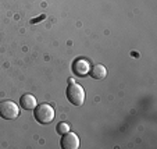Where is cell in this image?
I'll list each match as a JSON object with an SVG mask.
<instances>
[{"mask_svg": "<svg viewBox=\"0 0 157 149\" xmlns=\"http://www.w3.org/2000/svg\"><path fill=\"white\" fill-rule=\"evenodd\" d=\"M33 110H35L33 112V116H35L36 121H38L39 124H50L54 120V116H56L54 109L48 103L38 104Z\"/></svg>", "mask_w": 157, "mask_h": 149, "instance_id": "1", "label": "cell"}, {"mask_svg": "<svg viewBox=\"0 0 157 149\" xmlns=\"http://www.w3.org/2000/svg\"><path fill=\"white\" fill-rule=\"evenodd\" d=\"M67 98L74 106H82L85 102V91L79 84L70 82L68 88H67Z\"/></svg>", "mask_w": 157, "mask_h": 149, "instance_id": "2", "label": "cell"}, {"mask_svg": "<svg viewBox=\"0 0 157 149\" xmlns=\"http://www.w3.org/2000/svg\"><path fill=\"white\" fill-rule=\"evenodd\" d=\"M20 114V109L13 100L0 102V117L4 120H14Z\"/></svg>", "mask_w": 157, "mask_h": 149, "instance_id": "3", "label": "cell"}, {"mask_svg": "<svg viewBox=\"0 0 157 149\" xmlns=\"http://www.w3.org/2000/svg\"><path fill=\"white\" fill-rule=\"evenodd\" d=\"M60 145H61L63 149H78L79 148V138H78L77 134L68 131L63 134Z\"/></svg>", "mask_w": 157, "mask_h": 149, "instance_id": "4", "label": "cell"}, {"mask_svg": "<svg viewBox=\"0 0 157 149\" xmlns=\"http://www.w3.org/2000/svg\"><path fill=\"white\" fill-rule=\"evenodd\" d=\"M89 69H90V67H89V63L83 59H77L74 61V64H72V71L77 75H79V77H83V75L88 74Z\"/></svg>", "mask_w": 157, "mask_h": 149, "instance_id": "5", "label": "cell"}, {"mask_svg": "<svg viewBox=\"0 0 157 149\" xmlns=\"http://www.w3.org/2000/svg\"><path fill=\"white\" fill-rule=\"evenodd\" d=\"M20 104L24 110H33L36 108V98L31 93H24L20 99Z\"/></svg>", "mask_w": 157, "mask_h": 149, "instance_id": "6", "label": "cell"}, {"mask_svg": "<svg viewBox=\"0 0 157 149\" xmlns=\"http://www.w3.org/2000/svg\"><path fill=\"white\" fill-rule=\"evenodd\" d=\"M89 74L95 80H104L107 77V70L103 64H95L92 69H89Z\"/></svg>", "mask_w": 157, "mask_h": 149, "instance_id": "7", "label": "cell"}, {"mask_svg": "<svg viewBox=\"0 0 157 149\" xmlns=\"http://www.w3.org/2000/svg\"><path fill=\"white\" fill-rule=\"evenodd\" d=\"M70 131V125L68 123H60L59 125H57V132L59 134H65V132Z\"/></svg>", "mask_w": 157, "mask_h": 149, "instance_id": "8", "label": "cell"}]
</instances>
